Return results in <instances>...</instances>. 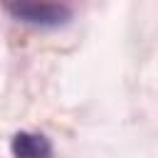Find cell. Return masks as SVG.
<instances>
[{
	"label": "cell",
	"mask_w": 158,
	"mask_h": 158,
	"mask_svg": "<svg viewBox=\"0 0 158 158\" xmlns=\"http://www.w3.org/2000/svg\"><path fill=\"white\" fill-rule=\"evenodd\" d=\"M7 10L12 17L30 22V25H42V27H57L69 20V7L59 2H47V0H10Z\"/></svg>",
	"instance_id": "obj_1"
},
{
	"label": "cell",
	"mask_w": 158,
	"mask_h": 158,
	"mask_svg": "<svg viewBox=\"0 0 158 158\" xmlns=\"http://www.w3.org/2000/svg\"><path fill=\"white\" fill-rule=\"evenodd\" d=\"M10 151L15 158H49L52 156V143L42 133H30L20 131L10 141Z\"/></svg>",
	"instance_id": "obj_2"
}]
</instances>
